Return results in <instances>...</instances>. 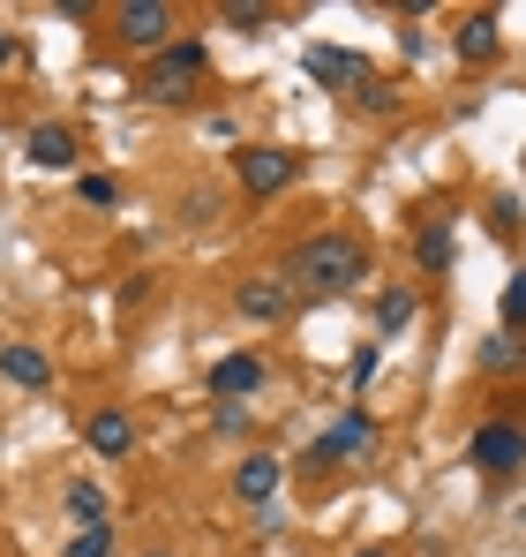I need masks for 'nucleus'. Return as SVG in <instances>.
<instances>
[{
	"label": "nucleus",
	"mask_w": 526,
	"mask_h": 557,
	"mask_svg": "<svg viewBox=\"0 0 526 557\" xmlns=\"http://www.w3.org/2000/svg\"><path fill=\"white\" fill-rule=\"evenodd\" d=\"M278 272H286L293 294H353V286L368 278V242L347 234V226H324V234L293 242Z\"/></svg>",
	"instance_id": "1"
},
{
	"label": "nucleus",
	"mask_w": 526,
	"mask_h": 557,
	"mask_svg": "<svg viewBox=\"0 0 526 557\" xmlns=\"http://www.w3.org/2000/svg\"><path fill=\"white\" fill-rule=\"evenodd\" d=\"M203 76H211L203 38H174L166 53L143 61V98H151V106H188V98L203 91Z\"/></svg>",
	"instance_id": "2"
},
{
	"label": "nucleus",
	"mask_w": 526,
	"mask_h": 557,
	"mask_svg": "<svg viewBox=\"0 0 526 557\" xmlns=\"http://www.w3.org/2000/svg\"><path fill=\"white\" fill-rule=\"evenodd\" d=\"M368 445H376V414H368V407H347V414H339V422H331V430L301 453V474H331V467L361 460Z\"/></svg>",
	"instance_id": "3"
},
{
	"label": "nucleus",
	"mask_w": 526,
	"mask_h": 557,
	"mask_svg": "<svg viewBox=\"0 0 526 557\" xmlns=\"http://www.w3.org/2000/svg\"><path fill=\"white\" fill-rule=\"evenodd\" d=\"M234 174H241V196H278V188L301 182V151H286V144H249V151H234Z\"/></svg>",
	"instance_id": "4"
},
{
	"label": "nucleus",
	"mask_w": 526,
	"mask_h": 557,
	"mask_svg": "<svg viewBox=\"0 0 526 557\" xmlns=\"http://www.w3.org/2000/svg\"><path fill=\"white\" fill-rule=\"evenodd\" d=\"M466 460L481 467L489 482L519 474V467H526V422H481V430L466 437Z\"/></svg>",
	"instance_id": "5"
},
{
	"label": "nucleus",
	"mask_w": 526,
	"mask_h": 557,
	"mask_svg": "<svg viewBox=\"0 0 526 557\" xmlns=\"http://www.w3.org/2000/svg\"><path fill=\"white\" fill-rule=\"evenodd\" d=\"M113 38L136 46V53H166L174 46V8L166 0H121L113 8Z\"/></svg>",
	"instance_id": "6"
},
{
	"label": "nucleus",
	"mask_w": 526,
	"mask_h": 557,
	"mask_svg": "<svg viewBox=\"0 0 526 557\" xmlns=\"http://www.w3.org/2000/svg\"><path fill=\"white\" fill-rule=\"evenodd\" d=\"M293 286H286V272H263V278H241V294H234V309L249 317V324H286L293 317Z\"/></svg>",
	"instance_id": "7"
},
{
	"label": "nucleus",
	"mask_w": 526,
	"mask_h": 557,
	"mask_svg": "<svg viewBox=\"0 0 526 557\" xmlns=\"http://www.w3.org/2000/svg\"><path fill=\"white\" fill-rule=\"evenodd\" d=\"M203 392H211L218 407L256 399V392H263V355H218V362H211V376H203Z\"/></svg>",
	"instance_id": "8"
},
{
	"label": "nucleus",
	"mask_w": 526,
	"mask_h": 557,
	"mask_svg": "<svg viewBox=\"0 0 526 557\" xmlns=\"http://www.w3.org/2000/svg\"><path fill=\"white\" fill-rule=\"evenodd\" d=\"M0 384L8 392H53V355L38 339H8L0 347Z\"/></svg>",
	"instance_id": "9"
},
{
	"label": "nucleus",
	"mask_w": 526,
	"mask_h": 557,
	"mask_svg": "<svg viewBox=\"0 0 526 557\" xmlns=\"http://www.w3.org/2000/svg\"><path fill=\"white\" fill-rule=\"evenodd\" d=\"M84 453H98V460H128V453H136V414H128V407H90Z\"/></svg>",
	"instance_id": "10"
},
{
	"label": "nucleus",
	"mask_w": 526,
	"mask_h": 557,
	"mask_svg": "<svg viewBox=\"0 0 526 557\" xmlns=\"http://www.w3.org/2000/svg\"><path fill=\"white\" fill-rule=\"evenodd\" d=\"M301 69H309L316 84H331V91H361V84H368V61L347 53V46H309V53H301Z\"/></svg>",
	"instance_id": "11"
},
{
	"label": "nucleus",
	"mask_w": 526,
	"mask_h": 557,
	"mask_svg": "<svg viewBox=\"0 0 526 557\" xmlns=\"http://www.w3.org/2000/svg\"><path fill=\"white\" fill-rule=\"evenodd\" d=\"M497 53H504V23H497L489 8H474V15L459 23V61H466V69H489Z\"/></svg>",
	"instance_id": "12"
},
{
	"label": "nucleus",
	"mask_w": 526,
	"mask_h": 557,
	"mask_svg": "<svg viewBox=\"0 0 526 557\" xmlns=\"http://www.w3.org/2000/svg\"><path fill=\"white\" fill-rule=\"evenodd\" d=\"M23 151H30V166H53V174H61V166H76V159H84V144H76V128H68V121H38V128H30V144H23Z\"/></svg>",
	"instance_id": "13"
},
{
	"label": "nucleus",
	"mask_w": 526,
	"mask_h": 557,
	"mask_svg": "<svg viewBox=\"0 0 526 557\" xmlns=\"http://www.w3.org/2000/svg\"><path fill=\"white\" fill-rule=\"evenodd\" d=\"M278 482H286V467L271 460V453H249V460L234 467V497H241V505H271Z\"/></svg>",
	"instance_id": "14"
},
{
	"label": "nucleus",
	"mask_w": 526,
	"mask_h": 557,
	"mask_svg": "<svg viewBox=\"0 0 526 557\" xmlns=\"http://www.w3.org/2000/svg\"><path fill=\"white\" fill-rule=\"evenodd\" d=\"M451 211H437V219H422V234H414V272H451Z\"/></svg>",
	"instance_id": "15"
},
{
	"label": "nucleus",
	"mask_w": 526,
	"mask_h": 557,
	"mask_svg": "<svg viewBox=\"0 0 526 557\" xmlns=\"http://www.w3.org/2000/svg\"><path fill=\"white\" fill-rule=\"evenodd\" d=\"M414 317H422V294H414V286H384V294H376V332H384V339H399Z\"/></svg>",
	"instance_id": "16"
},
{
	"label": "nucleus",
	"mask_w": 526,
	"mask_h": 557,
	"mask_svg": "<svg viewBox=\"0 0 526 557\" xmlns=\"http://www.w3.org/2000/svg\"><path fill=\"white\" fill-rule=\"evenodd\" d=\"M61 505H68V520H76V528H105V490L84 482V474L68 482V497H61Z\"/></svg>",
	"instance_id": "17"
},
{
	"label": "nucleus",
	"mask_w": 526,
	"mask_h": 557,
	"mask_svg": "<svg viewBox=\"0 0 526 557\" xmlns=\"http://www.w3.org/2000/svg\"><path fill=\"white\" fill-rule=\"evenodd\" d=\"M481 370H526V332H489L481 339Z\"/></svg>",
	"instance_id": "18"
},
{
	"label": "nucleus",
	"mask_w": 526,
	"mask_h": 557,
	"mask_svg": "<svg viewBox=\"0 0 526 557\" xmlns=\"http://www.w3.org/2000/svg\"><path fill=\"white\" fill-rule=\"evenodd\" d=\"M218 23H226V30H271V8H263V0H226Z\"/></svg>",
	"instance_id": "19"
},
{
	"label": "nucleus",
	"mask_w": 526,
	"mask_h": 557,
	"mask_svg": "<svg viewBox=\"0 0 526 557\" xmlns=\"http://www.w3.org/2000/svg\"><path fill=\"white\" fill-rule=\"evenodd\" d=\"M76 188H84V203H98V211L121 203V182H113V174H76Z\"/></svg>",
	"instance_id": "20"
},
{
	"label": "nucleus",
	"mask_w": 526,
	"mask_h": 557,
	"mask_svg": "<svg viewBox=\"0 0 526 557\" xmlns=\"http://www.w3.org/2000/svg\"><path fill=\"white\" fill-rule=\"evenodd\" d=\"M61 557H113V528H76V543Z\"/></svg>",
	"instance_id": "21"
},
{
	"label": "nucleus",
	"mask_w": 526,
	"mask_h": 557,
	"mask_svg": "<svg viewBox=\"0 0 526 557\" xmlns=\"http://www.w3.org/2000/svg\"><path fill=\"white\" fill-rule=\"evenodd\" d=\"M504 332H526V272H512L504 286Z\"/></svg>",
	"instance_id": "22"
},
{
	"label": "nucleus",
	"mask_w": 526,
	"mask_h": 557,
	"mask_svg": "<svg viewBox=\"0 0 526 557\" xmlns=\"http://www.w3.org/2000/svg\"><path fill=\"white\" fill-rule=\"evenodd\" d=\"M353 106H361V113H391V106H399V91H391V84H376V76H368V84H361V91H353Z\"/></svg>",
	"instance_id": "23"
},
{
	"label": "nucleus",
	"mask_w": 526,
	"mask_h": 557,
	"mask_svg": "<svg viewBox=\"0 0 526 557\" xmlns=\"http://www.w3.org/2000/svg\"><path fill=\"white\" fill-rule=\"evenodd\" d=\"M489 234H497V242H512V234H519V203H512V196H497V203H489Z\"/></svg>",
	"instance_id": "24"
},
{
	"label": "nucleus",
	"mask_w": 526,
	"mask_h": 557,
	"mask_svg": "<svg viewBox=\"0 0 526 557\" xmlns=\"http://www.w3.org/2000/svg\"><path fill=\"white\" fill-rule=\"evenodd\" d=\"M211 430H218V437H241V430H249V407H218Z\"/></svg>",
	"instance_id": "25"
},
{
	"label": "nucleus",
	"mask_w": 526,
	"mask_h": 557,
	"mask_svg": "<svg viewBox=\"0 0 526 557\" xmlns=\"http://www.w3.org/2000/svg\"><path fill=\"white\" fill-rule=\"evenodd\" d=\"M8 61H15V38H8V30H0V69H8Z\"/></svg>",
	"instance_id": "26"
},
{
	"label": "nucleus",
	"mask_w": 526,
	"mask_h": 557,
	"mask_svg": "<svg viewBox=\"0 0 526 557\" xmlns=\"http://www.w3.org/2000/svg\"><path fill=\"white\" fill-rule=\"evenodd\" d=\"M353 557H399V550H384V543H368V550H353Z\"/></svg>",
	"instance_id": "27"
},
{
	"label": "nucleus",
	"mask_w": 526,
	"mask_h": 557,
	"mask_svg": "<svg viewBox=\"0 0 526 557\" xmlns=\"http://www.w3.org/2000/svg\"><path fill=\"white\" fill-rule=\"evenodd\" d=\"M143 557H174V550H143Z\"/></svg>",
	"instance_id": "28"
}]
</instances>
